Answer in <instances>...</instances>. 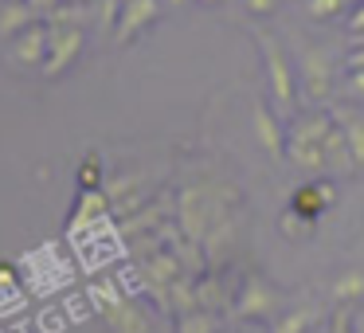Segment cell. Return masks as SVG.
I'll list each match as a JSON object with an SVG mask.
<instances>
[{
  "mask_svg": "<svg viewBox=\"0 0 364 333\" xmlns=\"http://www.w3.org/2000/svg\"><path fill=\"white\" fill-rule=\"evenodd\" d=\"M16 59L20 63H43L48 59V28H24L16 36Z\"/></svg>",
  "mask_w": 364,
  "mask_h": 333,
  "instance_id": "obj_7",
  "label": "cell"
},
{
  "mask_svg": "<svg viewBox=\"0 0 364 333\" xmlns=\"http://www.w3.org/2000/svg\"><path fill=\"white\" fill-rule=\"evenodd\" d=\"M333 130V118H325V114H309V118H301L298 126H294V137L286 145H290V161L298 169H306V173H321L325 169V137H329Z\"/></svg>",
  "mask_w": 364,
  "mask_h": 333,
  "instance_id": "obj_1",
  "label": "cell"
},
{
  "mask_svg": "<svg viewBox=\"0 0 364 333\" xmlns=\"http://www.w3.org/2000/svg\"><path fill=\"white\" fill-rule=\"evenodd\" d=\"M353 28H356V32H364V4L353 12Z\"/></svg>",
  "mask_w": 364,
  "mask_h": 333,
  "instance_id": "obj_19",
  "label": "cell"
},
{
  "mask_svg": "<svg viewBox=\"0 0 364 333\" xmlns=\"http://www.w3.org/2000/svg\"><path fill=\"white\" fill-rule=\"evenodd\" d=\"M82 51V32L79 28H48V59H43V75L55 79L75 63V56Z\"/></svg>",
  "mask_w": 364,
  "mask_h": 333,
  "instance_id": "obj_3",
  "label": "cell"
},
{
  "mask_svg": "<svg viewBox=\"0 0 364 333\" xmlns=\"http://www.w3.org/2000/svg\"><path fill=\"white\" fill-rule=\"evenodd\" d=\"M82 20H87V9L82 4H67V9H51V16H48V28H79Z\"/></svg>",
  "mask_w": 364,
  "mask_h": 333,
  "instance_id": "obj_11",
  "label": "cell"
},
{
  "mask_svg": "<svg viewBox=\"0 0 364 333\" xmlns=\"http://www.w3.org/2000/svg\"><path fill=\"white\" fill-rule=\"evenodd\" d=\"M274 306V298L270 294L259 290V282H251V294H247V302H239V314H262V310Z\"/></svg>",
  "mask_w": 364,
  "mask_h": 333,
  "instance_id": "obj_14",
  "label": "cell"
},
{
  "mask_svg": "<svg viewBox=\"0 0 364 333\" xmlns=\"http://www.w3.org/2000/svg\"><path fill=\"white\" fill-rule=\"evenodd\" d=\"M341 130L348 137V149H353L356 165H364V122L360 118H341Z\"/></svg>",
  "mask_w": 364,
  "mask_h": 333,
  "instance_id": "obj_12",
  "label": "cell"
},
{
  "mask_svg": "<svg viewBox=\"0 0 364 333\" xmlns=\"http://www.w3.org/2000/svg\"><path fill=\"white\" fill-rule=\"evenodd\" d=\"M32 24H36V12H32L28 0H9L4 12H0V32L4 36H16V32H24V28H32Z\"/></svg>",
  "mask_w": 364,
  "mask_h": 333,
  "instance_id": "obj_8",
  "label": "cell"
},
{
  "mask_svg": "<svg viewBox=\"0 0 364 333\" xmlns=\"http://www.w3.org/2000/svg\"><path fill=\"white\" fill-rule=\"evenodd\" d=\"M341 9V0H309V16L314 20H329Z\"/></svg>",
  "mask_w": 364,
  "mask_h": 333,
  "instance_id": "obj_15",
  "label": "cell"
},
{
  "mask_svg": "<svg viewBox=\"0 0 364 333\" xmlns=\"http://www.w3.org/2000/svg\"><path fill=\"white\" fill-rule=\"evenodd\" d=\"M243 4H247V12H255V16H267L278 0H243Z\"/></svg>",
  "mask_w": 364,
  "mask_h": 333,
  "instance_id": "obj_18",
  "label": "cell"
},
{
  "mask_svg": "<svg viewBox=\"0 0 364 333\" xmlns=\"http://www.w3.org/2000/svg\"><path fill=\"white\" fill-rule=\"evenodd\" d=\"M329 79H333V71H329V63H325L321 51H317V48L301 51V83L309 87V95L321 98L325 90H329Z\"/></svg>",
  "mask_w": 364,
  "mask_h": 333,
  "instance_id": "obj_5",
  "label": "cell"
},
{
  "mask_svg": "<svg viewBox=\"0 0 364 333\" xmlns=\"http://www.w3.org/2000/svg\"><path fill=\"white\" fill-rule=\"evenodd\" d=\"M255 134H259V142H262V149H270L278 157V153L286 149V142H282V134H278V126L270 122V114H267V106H255Z\"/></svg>",
  "mask_w": 364,
  "mask_h": 333,
  "instance_id": "obj_9",
  "label": "cell"
},
{
  "mask_svg": "<svg viewBox=\"0 0 364 333\" xmlns=\"http://www.w3.org/2000/svg\"><path fill=\"white\" fill-rule=\"evenodd\" d=\"M325 204H329V192L321 184H306V189L294 192V212L298 216H317Z\"/></svg>",
  "mask_w": 364,
  "mask_h": 333,
  "instance_id": "obj_10",
  "label": "cell"
},
{
  "mask_svg": "<svg viewBox=\"0 0 364 333\" xmlns=\"http://www.w3.org/2000/svg\"><path fill=\"white\" fill-rule=\"evenodd\" d=\"M356 294H364V270H348V275L333 286V298L337 302H348V298H356Z\"/></svg>",
  "mask_w": 364,
  "mask_h": 333,
  "instance_id": "obj_13",
  "label": "cell"
},
{
  "mask_svg": "<svg viewBox=\"0 0 364 333\" xmlns=\"http://www.w3.org/2000/svg\"><path fill=\"white\" fill-rule=\"evenodd\" d=\"M325 169H333V173L356 169V157H353V149H348V137L341 126H333L329 137H325Z\"/></svg>",
  "mask_w": 364,
  "mask_h": 333,
  "instance_id": "obj_6",
  "label": "cell"
},
{
  "mask_svg": "<svg viewBox=\"0 0 364 333\" xmlns=\"http://www.w3.org/2000/svg\"><path fill=\"white\" fill-rule=\"evenodd\" d=\"M184 333H212V317H204V314H192L188 322H184Z\"/></svg>",
  "mask_w": 364,
  "mask_h": 333,
  "instance_id": "obj_17",
  "label": "cell"
},
{
  "mask_svg": "<svg viewBox=\"0 0 364 333\" xmlns=\"http://www.w3.org/2000/svg\"><path fill=\"white\" fill-rule=\"evenodd\" d=\"M173 4H181V0H173Z\"/></svg>",
  "mask_w": 364,
  "mask_h": 333,
  "instance_id": "obj_20",
  "label": "cell"
},
{
  "mask_svg": "<svg viewBox=\"0 0 364 333\" xmlns=\"http://www.w3.org/2000/svg\"><path fill=\"white\" fill-rule=\"evenodd\" d=\"M306 325H309V314H301V310H298V314H290V317H286V322L278 325L274 333H301Z\"/></svg>",
  "mask_w": 364,
  "mask_h": 333,
  "instance_id": "obj_16",
  "label": "cell"
},
{
  "mask_svg": "<svg viewBox=\"0 0 364 333\" xmlns=\"http://www.w3.org/2000/svg\"><path fill=\"white\" fill-rule=\"evenodd\" d=\"M259 48H262V59H267V75H270V87H274L278 110H294V75H290V63H286V51L270 36H259Z\"/></svg>",
  "mask_w": 364,
  "mask_h": 333,
  "instance_id": "obj_2",
  "label": "cell"
},
{
  "mask_svg": "<svg viewBox=\"0 0 364 333\" xmlns=\"http://www.w3.org/2000/svg\"><path fill=\"white\" fill-rule=\"evenodd\" d=\"M153 20H157V0H126V9L118 16V43H129Z\"/></svg>",
  "mask_w": 364,
  "mask_h": 333,
  "instance_id": "obj_4",
  "label": "cell"
}]
</instances>
